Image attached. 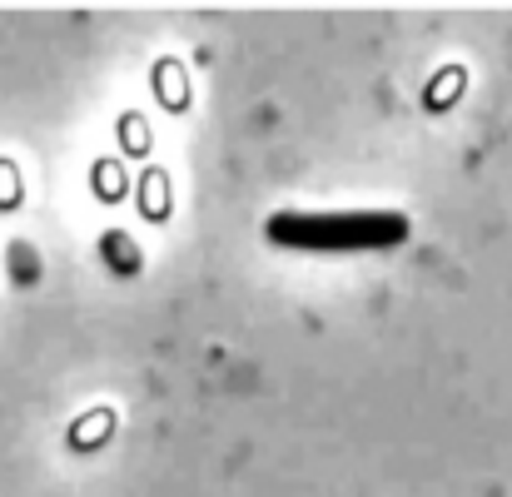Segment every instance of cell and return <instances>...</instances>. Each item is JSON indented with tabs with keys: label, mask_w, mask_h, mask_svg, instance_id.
Returning a JSON list of instances; mask_svg holds the SVG:
<instances>
[{
	"label": "cell",
	"mask_w": 512,
	"mask_h": 497,
	"mask_svg": "<svg viewBox=\"0 0 512 497\" xmlns=\"http://www.w3.org/2000/svg\"><path fill=\"white\" fill-rule=\"evenodd\" d=\"M264 239L279 249L299 254H373V249H398L408 239V219L393 209H353V214H269Z\"/></svg>",
	"instance_id": "cell-1"
},
{
	"label": "cell",
	"mask_w": 512,
	"mask_h": 497,
	"mask_svg": "<svg viewBox=\"0 0 512 497\" xmlns=\"http://www.w3.org/2000/svg\"><path fill=\"white\" fill-rule=\"evenodd\" d=\"M100 249H105V259H110V269H115V274H140V249L130 244V234L110 229V234L100 239Z\"/></svg>",
	"instance_id": "cell-2"
}]
</instances>
